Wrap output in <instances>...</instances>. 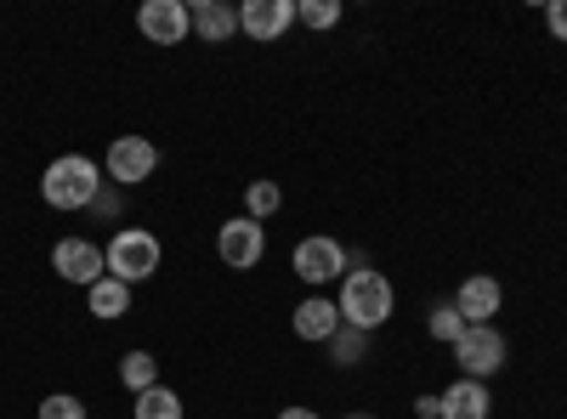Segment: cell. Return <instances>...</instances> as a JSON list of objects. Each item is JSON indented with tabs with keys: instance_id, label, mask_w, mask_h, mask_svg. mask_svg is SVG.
<instances>
[{
	"instance_id": "obj_1",
	"label": "cell",
	"mask_w": 567,
	"mask_h": 419,
	"mask_svg": "<svg viewBox=\"0 0 567 419\" xmlns=\"http://www.w3.org/2000/svg\"><path fill=\"white\" fill-rule=\"evenodd\" d=\"M336 306H341V323H347V329L374 335V329H381V323L398 312V290H392V277H386V272H374V266H352V272L341 277Z\"/></svg>"
},
{
	"instance_id": "obj_2",
	"label": "cell",
	"mask_w": 567,
	"mask_h": 419,
	"mask_svg": "<svg viewBox=\"0 0 567 419\" xmlns=\"http://www.w3.org/2000/svg\"><path fill=\"white\" fill-rule=\"evenodd\" d=\"M97 193H103V170H97V159H85V154H58L52 165L40 170V199L52 210H91Z\"/></svg>"
},
{
	"instance_id": "obj_3",
	"label": "cell",
	"mask_w": 567,
	"mask_h": 419,
	"mask_svg": "<svg viewBox=\"0 0 567 419\" xmlns=\"http://www.w3.org/2000/svg\"><path fill=\"white\" fill-rule=\"evenodd\" d=\"M103 261H109V277H120V284H148L165 261V250L148 227H120L103 250Z\"/></svg>"
},
{
	"instance_id": "obj_4",
	"label": "cell",
	"mask_w": 567,
	"mask_h": 419,
	"mask_svg": "<svg viewBox=\"0 0 567 419\" xmlns=\"http://www.w3.org/2000/svg\"><path fill=\"white\" fill-rule=\"evenodd\" d=\"M290 266H296L301 284L323 290V284H341V277L352 272V255H347L336 239H323V232H312V239H301V244H296Z\"/></svg>"
},
{
	"instance_id": "obj_5",
	"label": "cell",
	"mask_w": 567,
	"mask_h": 419,
	"mask_svg": "<svg viewBox=\"0 0 567 419\" xmlns=\"http://www.w3.org/2000/svg\"><path fill=\"white\" fill-rule=\"evenodd\" d=\"M505 335L494 329V323H471V329L454 341V363H460V375L465 380H488V375H499L505 368Z\"/></svg>"
},
{
	"instance_id": "obj_6",
	"label": "cell",
	"mask_w": 567,
	"mask_h": 419,
	"mask_svg": "<svg viewBox=\"0 0 567 419\" xmlns=\"http://www.w3.org/2000/svg\"><path fill=\"white\" fill-rule=\"evenodd\" d=\"M103 170H109L114 188H142V181L159 170V148L148 136H114L109 154H103Z\"/></svg>"
},
{
	"instance_id": "obj_7",
	"label": "cell",
	"mask_w": 567,
	"mask_h": 419,
	"mask_svg": "<svg viewBox=\"0 0 567 419\" xmlns=\"http://www.w3.org/2000/svg\"><path fill=\"white\" fill-rule=\"evenodd\" d=\"M216 255H221V266H233V272H250V266L267 255V227L250 221V216L221 221V227H216Z\"/></svg>"
},
{
	"instance_id": "obj_8",
	"label": "cell",
	"mask_w": 567,
	"mask_h": 419,
	"mask_svg": "<svg viewBox=\"0 0 567 419\" xmlns=\"http://www.w3.org/2000/svg\"><path fill=\"white\" fill-rule=\"evenodd\" d=\"M52 272L69 277V284H80V290H91V284L109 277V261H103V250L91 239H58L52 244Z\"/></svg>"
},
{
	"instance_id": "obj_9",
	"label": "cell",
	"mask_w": 567,
	"mask_h": 419,
	"mask_svg": "<svg viewBox=\"0 0 567 419\" xmlns=\"http://www.w3.org/2000/svg\"><path fill=\"white\" fill-rule=\"evenodd\" d=\"M136 29L148 45H182L187 34H194V18H187L182 0H148V7L136 12Z\"/></svg>"
},
{
	"instance_id": "obj_10",
	"label": "cell",
	"mask_w": 567,
	"mask_h": 419,
	"mask_svg": "<svg viewBox=\"0 0 567 419\" xmlns=\"http://www.w3.org/2000/svg\"><path fill=\"white\" fill-rule=\"evenodd\" d=\"M290 23H296L290 0H245V7H239V34H250L261 45L284 40V34H290Z\"/></svg>"
},
{
	"instance_id": "obj_11",
	"label": "cell",
	"mask_w": 567,
	"mask_h": 419,
	"mask_svg": "<svg viewBox=\"0 0 567 419\" xmlns=\"http://www.w3.org/2000/svg\"><path fill=\"white\" fill-rule=\"evenodd\" d=\"M499 301H505V290H499V277H488V272H471L465 284L454 290V306L465 317V329H471V323H494Z\"/></svg>"
},
{
	"instance_id": "obj_12",
	"label": "cell",
	"mask_w": 567,
	"mask_h": 419,
	"mask_svg": "<svg viewBox=\"0 0 567 419\" xmlns=\"http://www.w3.org/2000/svg\"><path fill=\"white\" fill-rule=\"evenodd\" d=\"M296 335L301 341H312V346H329V341H336V329H341V306L336 301H329V295H307L301 306H296Z\"/></svg>"
},
{
	"instance_id": "obj_13",
	"label": "cell",
	"mask_w": 567,
	"mask_h": 419,
	"mask_svg": "<svg viewBox=\"0 0 567 419\" xmlns=\"http://www.w3.org/2000/svg\"><path fill=\"white\" fill-rule=\"evenodd\" d=\"M187 18H194V34H199L205 45H221V40L239 34V7H221V0H194V7H187Z\"/></svg>"
},
{
	"instance_id": "obj_14",
	"label": "cell",
	"mask_w": 567,
	"mask_h": 419,
	"mask_svg": "<svg viewBox=\"0 0 567 419\" xmlns=\"http://www.w3.org/2000/svg\"><path fill=\"white\" fill-rule=\"evenodd\" d=\"M437 402H443V419H488V408H494L488 386L483 380H465V375L449 391H437Z\"/></svg>"
},
{
	"instance_id": "obj_15",
	"label": "cell",
	"mask_w": 567,
	"mask_h": 419,
	"mask_svg": "<svg viewBox=\"0 0 567 419\" xmlns=\"http://www.w3.org/2000/svg\"><path fill=\"white\" fill-rule=\"evenodd\" d=\"M85 306H91V317L120 323V317L131 312V284H120V277H103V284L85 290Z\"/></svg>"
},
{
	"instance_id": "obj_16",
	"label": "cell",
	"mask_w": 567,
	"mask_h": 419,
	"mask_svg": "<svg viewBox=\"0 0 567 419\" xmlns=\"http://www.w3.org/2000/svg\"><path fill=\"white\" fill-rule=\"evenodd\" d=\"M120 380H125L131 397L154 391V386H159V363H154V352H125V357H120Z\"/></svg>"
},
{
	"instance_id": "obj_17",
	"label": "cell",
	"mask_w": 567,
	"mask_h": 419,
	"mask_svg": "<svg viewBox=\"0 0 567 419\" xmlns=\"http://www.w3.org/2000/svg\"><path fill=\"white\" fill-rule=\"evenodd\" d=\"M131 413H136V419H182V397H176L171 386H154V391L136 397Z\"/></svg>"
},
{
	"instance_id": "obj_18",
	"label": "cell",
	"mask_w": 567,
	"mask_h": 419,
	"mask_svg": "<svg viewBox=\"0 0 567 419\" xmlns=\"http://www.w3.org/2000/svg\"><path fill=\"white\" fill-rule=\"evenodd\" d=\"M278 205H284L278 181H250V188H245V216H250V221H267Z\"/></svg>"
},
{
	"instance_id": "obj_19",
	"label": "cell",
	"mask_w": 567,
	"mask_h": 419,
	"mask_svg": "<svg viewBox=\"0 0 567 419\" xmlns=\"http://www.w3.org/2000/svg\"><path fill=\"white\" fill-rule=\"evenodd\" d=\"M296 23H307V29H336V23H341V0H301Z\"/></svg>"
},
{
	"instance_id": "obj_20",
	"label": "cell",
	"mask_w": 567,
	"mask_h": 419,
	"mask_svg": "<svg viewBox=\"0 0 567 419\" xmlns=\"http://www.w3.org/2000/svg\"><path fill=\"white\" fill-rule=\"evenodd\" d=\"M465 335V317H460V306L454 301H443V306H432V341H443V346H454Z\"/></svg>"
},
{
	"instance_id": "obj_21",
	"label": "cell",
	"mask_w": 567,
	"mask_h": 419,
	"mask_svg": "<svg viewBox=\"0 0 567 419\" xmlns=\"http://www.w3.org/2000/svg\"><path fill=\"white\" fill-rule=\"evenodd\" d=\"M363 346H369V335H363V329H347V323L336 329V341H329V352H336V363H341V368L363 363Z\"/></svg>"
},
{
	"instance_id": "obj_22",
	"label": "cell",
	"mask_w": 567,
	"mask_h": 419,
	"mask_svg": "<svg viewBox=\"0 0 567 419\" xmlns=\"http://www.w3.org/2000/svg\"><path fill=\"white\" fill-rule=\"evenodd\" d=\"M40 419H85V402L69 397V391H52V397L40 402Z\"/></svg>"
},
{
	"instance_id": "obj_23",
	"label": "cell",
	"mask_w": 567,
	"mask_h": 419,
	"mask_svg": "<svg viewBox=\"0 0 567 419\" xmlns=\"http://www.w3.org/2000/svg\"><path fill=\"white\" fill-rule=\"evenodd\" d=\"M545 29L567 45V0H550V7H545Z\"/></svg>"
},
{
	"instance_id": "obj_24",
	"label": "cell",
	"mask_w": 567,
	"mask_h": 419,
	"mask_svg": "<svg viewBox=\"0 0 567 419\" xmlns=\"http://www.w3.org/2000/svg\"><path fill=\"white\" fill-rule=\"evenodd\" d=\"M414 413H420V419H443V402H437V397H414Z\"/></svg>"
},
{
	"instance_id": "obj_25",
	"label": "cell",
	"mask_w": 567,
	"mask_h": 419,
	"mask_svg": "<svg viewBox=\"0 0 567 419\" xmlns=\"http://www.w3.org/2000/svg\"><path fill=\"white\" fill-rule=\"evenodd\" d=\"M91 210H97V216H120V199L114 193H97V205H91Z\"/></svg>"
},
{
	"instance_id": "obj_26",
	"label": "cell",
	"mask_w": 567,
	"mask_h": 419,
	"mask_svg": "<svg viewBox=\"0 0 567 419\" xmlns=\"http://www.w3.org/2000/svg\"><path fill=\"white\" fill-rule=\"evenodd\" d=\"M278 419H323V413H318V408H284Z\"/></svg>"
},
{
	"instance_id": "obj_27",
	"label": "cell",
	"mask_w": 567,
	"mask_h": 419,
	"mask_svg": "<svg viewBox=\"0 0 567 419\" xmlns=\"http://www.w3.org/2000/svg\"><path fill=\"white\" fill-rule=\"evenodd\" d=\"M347 419H374V413H347Z\"/></svg>"
}]
</instances>
